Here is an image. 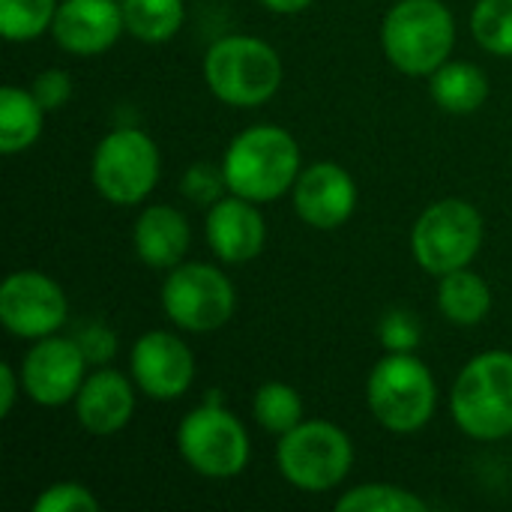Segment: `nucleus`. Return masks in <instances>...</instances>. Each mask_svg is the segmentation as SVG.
Masks as SVG:
<instances>
[{
    "label": "nucleus",
    "instance_id": "obj_1",
    "mask_svg": "<svg viewBox=\"0 0 512 512\" xmlns=\"http://www.w3.org/2000/svg\"><path fill=\"white\" fill-rule=\"evenodd\" d=\"M219 165L231 195L255 204H273L294 189L303 171V156L288 129L276 123H255L231 138Z\"/></svg>",
    "mask_w": 512,
    "mask_h": 512
},
{
    "label": "nucleus",
    "instance_id": "obj_2",
    "mask_svg": "<svg viewBox=\"0 0 512 512\" xmlns=\"http://www.w3.org/2000/svg\"><path fill=\"white\" fill-rule=\"evenodd\" d=\"M201 72L207 90L222 105L258 108L279 93L285 63L267 39L249 33H228L207 48Z\"/></svg>",
    "mask_w": 512,
    "mask_h": 512
},
{
    "label": "nucleus",
    "instance_id": "obj_3",
    "mask_svg": "<svg viewBox=\"0 0 512 512\" xmlns=\"http://www.w3.org/2000/svg\"><path fill=\"white\" fill-rule=\"evenodd\" d=\"M381 48L399 72L429 78L453 57V9L444 0H396L381 24Z\"/></svg>",
    "mask_w": 512,
    "mask_h": 512
},
{
    "label": "nucleus",
    "instance_id": "obj_4",
    "mask_svg": "<svg viewBox=\"0 0 512 512\" xmlns=\"http://www.w3.org/2000/svg\"><path fill=\"white\" fill-rule=\"evenodd\" d=\"M450 414L462 435L474 441H504L512 435V351L471 357L450 390Z\"/></svg>",
    "mask_w": 512,
    "mask_h": 512
},
{
    "label": "nucleus",
    "instance_id": "obj_5",
    "mask_svg": "<svg viewBox=\"0 0 512 512\" xmlns=\"http://www.w3.org/2000/svg\"><path fill=\"white\" fill-rule=\"evenodd\" d=\"M366 405L378 426L393 435H414L426 429L438 408V384L432 369L411 351H387L369 372Z\"/></svg>",
    "mask_w": 512,
    "mask_h": 512
},
{
    "label": "nucleus",
    "instance_id": "obj_6",
    "mask_svg": "<svg viewBox=\"0 0 512 512\" xmlns=\"http://www.w3.org/2000/svg\"><path fill=\"white\" fill-rule=\"evenodd\" d=\"M276 468L297 492L327 495L348 480L354 468V441L330 420H303L291 432L279 435Z\"/></svg>",
    "mask_w": 512,
    "mask_h": 512
},
{
    "label": "nucleus",
    "instance_id": "obj_7",
    "mask_svg": "<svg viewBox=\"0 0 512 512\" xmlns=\"http://www.w3.org/2000/svg\"><path fill=\"white\" fill-rule=\"evenodd\" d=\"M180 459L204 480H234L249 468L252 441L240 417L210 390L207 402L192 408L177 426Z\"/></svg>",
    "mask_w": 512,
    "mask_h": 512
},
{
    "label": "nucleus",
    "instance_id": "obj_8",
    "mask_svg": "<svg viewBox=\"0 0 512 512\" xmlns=\"http://www.w3.org/2000/svg\"><path fill=\"white\" fill-rule=\"evenodd\" d=\"M483 240V213L465 198H441L429 204L411 228L414 261L435 279L471 267L483 249Z\"/></svg>",
    "mask_w": 512,
    "mask_h": 512
},
{
    "label": "nucleus",
    "instance_id": "obj_9",
    "mask_svg": "<svg viewBox=\"0 0 512 512\" xmlns=\"http://www.w3.org/2000/svg\"><path fill=\"white\" fill-rule=\"evenodd\" d=\"M162 174L159 144L138 126L111 129L90 156L93 189L114 207H138Z\"/></svg>",
    "mask_w": 512,
    "mask_h": 512
},
{
    "label": "nucleus",
    "instance_id": "obj_10",
    "mask_svg": "<svg viewBox=\"0 0 512 512\" xmlns=\"http://www.w3.org/2000/svg\"><path fill=\"white\" fill-rule=\"evenodd\" d=\"M159 303L165 318L183 333H216L237 312L231 276L210 261H183L165 273Z\"/></svg>",
    "mask_w": 512,
    "mask_h": 512
},
{
    "label": "nucleus",
    "instance_id": "obj_11",
    "mask_svg": "<svg viewBox=\"0 0 512 512\" xmlns=\"http://www.w3.org/2000/svg\"><path fill=\"white\" fill-rule=\"evenodd\" d=\"M69 297L42 270H15L0 285V324L15 339H45L66 327Z\"/></svg>",
    "mask_w": 512,
    "mask_h": 512
},
{
    "label": "nucleus",
    "instance_id": "obj_12",
    "mask_svg": "<svg viewBox=\"0 0 512 512\" xmlns=\"http://www.w3.org/2000/svg\"><path fill=\"white\" fill-rule=\"evenodd\" d=\"M90 360L84 357L75 336H45L36 339L21 357V384L24 396L39 408L72 405L84 378L90 375Z\"/></svg>",
    "mask_w": 512,
    "mask_h": 512
},
{
    "label": "nucleus",
    "instance_id": "obj_13",
    "mask_svg": "<svg viewBox=\"0 0 512 512\" xmlns=\"http://www.w3.org/2000/svg\"><path fill=\"white\" fill-rule=\"evenodd\" d=\"M129 375L153 402H177L195 384V354L171 330H147L132 342Z\"/></svg>",
    "mask_w": 512,
    "mask_h": 512
},
{
    "label": "nucleus",
    "instance_id": "obj_14",
    "mask_svg": "<svg viewBox=\"0 0 512 512\" xmlns=\"http://www.w3.org/2000/svg\"><path fill=\"white\" fill-rule=\"evenodd\" d=\"M357 201H360L357 180L351 177L348 168L336 162H315L303 168L291 189V204L297 219L315 231L342 228L354 216Z\"/></svg>",
    "mask_w": 512,
    "mask_h": 512
},
{
    "label": "nucleus",
    "instance_id": "obj_15",
    "mask_svg": "<svg viewBox=\"0 0 512 512\" xmlns=\"http://www.w3.org/2000/svg\"><path fill=\"white\" fill-rule=\"evenodd\" d=\"M204 237L216 261L237 267L255 261L267 246V222L261 204L246 201L240 195H222L207 207Z\"/></svg>",
    "mask_w": 512,
    "mask_h": 512
},
{
    "label": "nucleus",
    "instance_id": "obj_16",
    "mask_svg": "<svg viewBox=\"0 0 512 512\" xmlns=\"http://www.w3.org/2000/svg\"><path fill=\"white\" fill-rule=\"evenodd\" d=\"M126 33L120 0H60L51 36L72 57H99Z\"/></svg>",
    "mask_w": 512,
    "mask_h": 512
},
{
    "label": "nucleus",
    "instance_id": "obj_17",
    "mask_svg": "<svg viewBox=\"0 0 512 512\" xmlns=\"http://www.w3.org/2000/svg\"><path fill=\"white\" fill-rule=\"evenodd\" d=\"M138 393L141 390L135 387L132 375H123L111 366H96L84 378L72 402L75 420L87 435H96V438L117 435L132 423Z\"/></svg>",
    "mask_w": 512,
    "mask_h": 512
},
{
    "label": "nucleus",
    "instance_id": "obj_18",
    "mask_svg": "<svg viewBox=\"0 0 512 512\" xmlns=\"http://www.w3.org/2000/svg\"><path fill=\"white\" fill-rule=\"evenodd\" d=\"M192 246V225L183 210L171 204H147L132 225V249L150 270H174L186 261Z\"/></svg>",
    "mask_w": 512,
    "mask_h": 512
},
{
    "label": "nucleus",
    "instance_id": "obj_19",
    "mask_svg": "<svg viewBox=\"0 0 512 512\" xmlns=\"http://www.w3.org/2000/svg\"><path fill=\"white\" fill-rule=\"evenodd\" d=\"M429 93L435 105L447 114L465 117L486 105L489 99V78L477 63L468 60H447L429 75Z\"/></svg>",
    "mask_w": 512,
    "mask_h": 512
},
{
    "label": "nucleus",
    "instance_id": "obj_20",
    "mask_svg": "<svg viewBox=\"0 0 512 512\" xmlns=\"http://www.w3.org/2000/svg\"><path fill=\"white\" fill-rule=\"evenodd\" d=\"M45 108L30 93V87L6 84L0 90V153L18 156L42 138Z\"/></svg>",
    "mask_w": 512,
    "mask_h": 512
},
{
    "label": "nucleus",
    "instance_id": "obj_21",
    "mask_svg": "<svg viewBox=\"0 0 512 512\" xmlns=\"http://www.w3.org/2000/svg\"><path fill=\"white\" fill-rule=\"evenodd\" d=\"M438 309L456 327H477L492 312V288L480 273L462 267L438 279Z\"/></svg>",
    "mask_w": 512,
    "mask_h": 512
},
{
    "label": "nucleus",
    "instance_id": "obj_22",
    "mask_svg": "<svg viewBox=\"0 0 512 512\" xmlns=\"http://www.w3.org/2000/svg\"><path fill=\"white\" fill-rule=\"evenodd\" d=\"M126 36L144 45H162L180 33L186 24L183 0H120Z\"/></svg>",
    "mask_w": 512,
    "mask_h": 512
},
{
    "label": "nucleus",
    "instance_id": "obj_23",
    "mask_svg": "<svg viewBox=\"0 0 512 512\" xmlns=\"http://www.w3.org/2000/svg\"><path fill=\"white\" fill-rule=\"evenodd\" d=\"M252 417L270 435H285L306 420L303 396L285 381H267L252 396Z\"/></svg>",
    "mask_w": 512,
    "mask_h": 512
},
{
    "label": "nucleus",
    "instance_id": "obj_24",
    "mask_svg": "<svg viewBox=\"0 0 512 512\" xmlns=\"http://www.w3.org/2000/svg\"><path fill=\"white\" fill-rule=\"evenodd\" d=\"M60 0H0V36L12 45L51 33Z\"/></svg>",
    "mask_w": 512,
    "mask_h": 512
},
{
    "label": "nucleus",
    "instance_id": "obj_25",
    "mask_svg": "<svg viewBox=\"0 0 512 512\" xmlns=\"http://www.w3.org/2000/svg\"><path fill=\"white\" fill-rule=\"evenodd\" d=\"M339 512H426L429 501L396 483H363L348 489L339 501Z\"/></svg>",
    "mask_w": 512,
    "mask_h": 512
},
{
    "label": "nucleus",
    "instance_id": "obj_26",
    "mask_svg": "<svg viewBox=\"0 0 512 512\" xmlns=\"http://www.w3.org/2000/svg\"><path fill=\"white\" fill-rule=\"evenodd\" d=\"M468 24L474 42L483 51L495 57H512V0H477Z\"/></svg>",
    "mask_w": 512,
    "mask_h": 512
},
{
    "label": "nucleus",
    "instance_id": "obj_27",
    "mask_svg": "<svg viewBox=\"0 0 512 512\" xmlns=\"http://www.w3.org/2000/svg\"><path fill=\"white\" fill-rule=\"evenodd\" d=\"M99 510V498L75 480H57L51 486H45L36 501L33 512H96Z\"/></svg>",
    "mask_w": 512,
    "mask_h": 512
},
{
    "label": "nucleus",
    "instance_id": "obj_28",
    "mask_svg": "<svg viewBox=\"0 0 512 512\" xmlns=\"http://www.w3.org/2000/svg\"><path fill=\"white\" fill-rule=\"evenodd\" d=\"M378 339L393 354H411V351H417V345L423 339V330H420V321H417L414 312L390 309L378 324Z\"/></svg>",
    "mask_w": 512,
    "mask_h": 512
},
{
    "label": "nucleus",
    "instance_id": "obj_29",
    "mask_svg": "<svg viewBox=\"0 0 512 512\" xmlns=\"http://www.w3.org/2000/svg\"><path fill=\"white\" fill-rule=\"evenodd\" d=\"M180 192L201 204V207H210L213 201H219L222 195H228V183H225V174H222V165H207V162H198L192 165L183 180H180Z\"/></svg>",
    "mask_w": 512,
    "mask_h": 512
},
{
    "label": "nucleus",
    "instance_id": "obj_30",
    "mask_svg": "<svg viewBox=\"0 0 512 512\" xmlns=\"http://www.w3.org/2000/svg\"><path fill=\"white\" fill-rule=\"evenodd\" d=\"M72 75L66 69H57V66H48L42 72H36L33 84H30V93L39 99V105L51 114V111H60L69 99H72Z\"/></svg>",
    "mask_w": 512,
    "mask_h": 512
},
{
    "label": "nucleus",
    "instance_id": "obj_31",
    "mask_svg": "<svg viewBox=\"0 0 512 512\" xmlns=\"http://www.w3.org/2000/svg\"><path fill=\"white\" fill-rule=\"evenodd\" d=\"M75 339H78L84 357L90 360V366H108L114 360V354H117V336H114V330L105 327V324H99V321L81 327Z\"/></svg>",
    "mask_w": 512,
    "mask_h": 512
},
{
    "label": "nucleus",
    "instance_id": "obj_32",
    "mask_svg": "<svg viewBox=\"0 0 512 512\" xmlns=\"http://www.w3.org/2000/svg\"><path fill=\"white\" fill-rule=\"evenodd\" d=\"M24 396L21 372L9 363L0 366V417H9L15 411V402Z\"/></svg>",
    "mask_w": 512,
    "mask_h": 512
},
{
    "label": "nucleus",
    "instance_id": "obj_33",
    "mask_svg": "<svg viewBox=\"0 0 512 512\" xmlns=\"http://www.w3.org/2000/svg\"><path fill=\"white\" fill-rule=\"evenodd\" d=\"M267 12L273 15H300L306 12L315 0H258Z\"/></svg>",
    "mask_w": 512,
    "mask_h": 512
}]
</instances>
